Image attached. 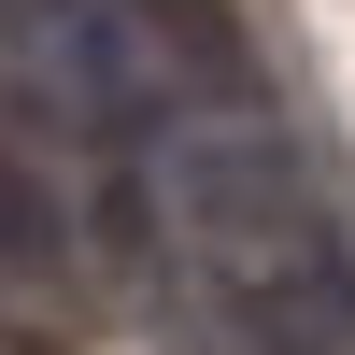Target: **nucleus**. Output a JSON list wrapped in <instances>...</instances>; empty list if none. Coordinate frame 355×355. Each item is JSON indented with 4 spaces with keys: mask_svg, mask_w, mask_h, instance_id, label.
<instances>
[{
    "mask_svg": "<svg viewBox=\"0 0 355 355\" xmlns=\"http://www.w3.org/2000/svg\"><path fill=\"white\" fill-rule=\"evenodd\" d=\"M171 214H185L199 270L227 284V299H256V284H299L341 256V214L313 199L299 142L256 128V114H227V128H185L171 142Z\"/></svg>",
    "mask_w": 355,
    "mask_h": 355,
    "instance_id": "1",
    "label": "nucleus"
},
{
    "mask_svg": "<svg viewBox=\"0 0 355 355\" xmlns=\"http://www.w3.org/2000/svg\"><path fill=\"white\" fill-rule=\"evenodd\" d=\"M128 15H142V43L185 85H214L227 114H256V57H242V28H227V0H128Z\"/></svg>",
    "mask_w": 355,
    "mask_h": 355,
    "instance_id": "2",
    "label": "nucleus"
},
{
    "mask_svg": "<svg viewBox=\"0 0 355 355\" xmlns=\"http://www.w3.org/2000/svg\"><path fill=\"white\" fill-rule=\"evenodd\" d=\"M57 242H71L57 185H43L28 157H0V270H15V284H43V270H57Z\"/></svg>",
    "mask_w": 355,
    "mask_h": 355,
    "instance_id": "3",
    "label": "nucleus"
}]
</instances>
